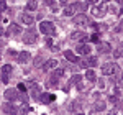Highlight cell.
I'll list each match as a JSON object with an SVG mask.
<instances>
[{
	"label": "cell",
	"mask_w": 123,
	"mask_h": 115,
	"mask_svg": "<svg viewBox=\"0 0 123 115\" xmlns=\"http://www.w3.org/2000/svg\"><path fill=\"white\" fill-rule=\"evenodd\" d=\"M39 31L43 35H48V36H53L56 33V28H54V23L51 21H41L39 23Z\"/></svg>",
	"instance_id": "1"
},
{
	"label": "cell",
	"mask_w": 123,
	"mask_h": 115,
	"mask_svg": "<svg viewBox=\"0 0 123 115\" xmlns=\"http://www.w3.org/2000/svg\"><path fill=\"white\" fill-rule=\"evenodd\" d=\"M118 69L120 67H118V64H115V63H105L104 66H102V74L104 76H112Z\"/></svg>",
	"instance_id": "2"
},
{
	"label": "cell",
	"mask_w": 123,
	"mask_h": 115,
	"mask_svg": "<svg viewBox=\"0 0 123 115\" xmlns=\"http://www.w3.org/2000/svg\"><path fill=\"white\" fill-rule=\"evenodd\" d=\"M36 39H38V33L36 31H26L25 35H23V43H26V45H33V43H36Z\"/></svg>",
	"instance_id": "3"
},
{
	"label": "cell",
	"mask_w": 123,
	"mask_h": 115,
	"mask_svg": "<svg viewBox=\"0 0 123 115\" xmlns=\"http://www.w3.org/2000/svg\"><path fill=\"white\" fill-rule=\"evenodd\" d=\"M74 25H76V26H79V28H84V26H87V25H89V18L85 17L84 13L76 15V17H74Z\"/></svg>",
	"instance_id": "4"
},
{
	"label": "cell",
	"mask_w": 123,
	"mask_h": 115,
	"mask_svg": "<svg viewBox=\"0 0 123 115\" xmlns=\"http://www.w3.org/2000/svg\"><path fill=\"white\" fill-rule=\"evenodd\" d=\"M3 97H5V100H10V102H13V100H17L18 99V89H7L5 90V94H3Z\"/></svg>",
	"instance_id": "5"
},
{
	"label": "cell",
	"mask_w": 123,
	"mask_h": 115,
	"mask_svg": "<svg viewBox=\"0 0 123 115\" xmlns=\"http://www.w3.org/2000/svg\"><path fill=\"white\" fill-rule=\"evenodd\" d=\"M105 12H107L105 5H95V7H92V10H90V13H92L94 17H104Z\"/></svg>",
	"instance_id": "6"
},
{
	"label": "cell",
	"mask_w": 123,
	"mask_h": 115,
	"mask_svg": "<svg viewBox=\"0 0 123 115\" xmlns=\"http://www.w3.org/2000/svg\"><path fill=\"white\" fill-rule=\"evenodd\" d=\"M71 39L72 41H85V39H89V36L84 31H72L71 33Z\"/></svg>",
	"instance_id": "7"
},
{
	"label": "cell",
	"mask_w": 123,
	"mask_h": 115,
	"mask_svg": "<svg viewBox=\"0 0 123 115\" xmlns=\"http://www.w3.org/2000/svg\"><path fill=\"white\" fill-rule=\"evenodd\" d=\"M39 100H41L43 104H51V102H54V100H56V96H54V94H51V92H44V94H41Z\"/></svg>",
	"instance_id": "8"
},
{
	"label": "cell",
	"mask_w": 123,
	"mask_h": 115,
	"mask_svg": "<svg viewBox=\"0 0 123 115\" xmlns=\"http://www.w3.org/2000/svg\"><path fill=\"white\" fill-rule=\"evenodd\" d=\"M80 64H82V67H94V66L98 64V59L95 56H90V58H87L85 61H82Z\"/></svg>",
	"instance_id": "9"
},
{
	"label": "cell",
	"mask_w": 123,
	"mask_h": 115,
	"mask_svg": "<svg viewBox=\"0 0 123 115\" xmlns=\"http://www.w3.org/2000/svg\"><path fill=\"white\" fill-rule=\"evenodd\" d=\"M97 51H98L100 54H105V53H110V51H112V46H110L108 43H104V41H102V43L97 45Z\"/></svg>",
	"instance_id": "10"
},
{
	"label": "cell",
	"mask_w": 123,
	"mask_h": 115,
	"mask_svg": "<svg viewBox=\"0 0 123 115\" xmlns=\"http://www.w3.org/2000/svg\"><path fill=\"white\" fill-rule=\"evenodd\" d=\"M7 30H8L7 35H20L21 33V28H20V25H17V23H10Z\"/></svg>",
	"instance_id": "11"
},
{
	"label": "cell",
	"mask_w": 123,
	"mask_h": 115,
	"mask_svg": "<svg viewBox=\"0 0 123 115\" xmlns=\"http://www.w3.org/2000/svg\"><path fill=\"white\" fill-rule=\"evenodd\" d=\"M2 112H3V114H17V107L8 104V100H7V102L2 105Z\"/></svg>",
	"instance_id": "12"
},
{
	"label": "cell",
	"mask_w": 123,
	"mask_h": 115,
	"mask_svg": "<svg viewBox=\"0 0 123 115\" xmlns=\"http://www.w3.org/2000/svg\"><path fill=\"white\" fill-rule=\"evenodd\" d=\"M28 59H30V53L28 51H21V53H18V56H17V61H18L20 64L28 63Z\"/></svg>",
	"instance_id": "13"
},
{
	"label": "cell",
	"mask_w": 123,
	"mask_h": 115,
	"mask_svg": "<svg viewBox=\"0 0 123 115\" xmlns=\"http://www.w3.org/2000/svg\"><path fill=\"white\" fill-rule=\"evenodd\" d=\"M62 54H64V58H66L67 61H71V63H79V58H77L76 54H74V53L71 51V49H66V51H64Z\"/></svg>",
	"instance_id": "14"
},
{
	"label": "cell",
	"mask_w": 123,
	"mask_h": 115,
	"mask_svg": "<svg viewBox=\"0 0 123 115\" xmlns=\"http://www.w3.org/2000/svg\"><path fill=\"white\" fill-rule=\"evenodd\" d=\"M30 87H31V97H33V99H39V97H41V90H39L38 84L31 82V84H30Z\"/></svg>",
	"instance_id": "15"
},
{
	"label": "cell",
	"mask_w": 123,
	"mask_h": 115,
	"mask_svg": "<svg viewBox=\"0 0 123 115\" xmlns=\"http://www.w3.org/2000/svg\"><path fill=\"white\" fill-rule=\"evenodd\" d=\"M62 13H64V17H72L76 13V3H69L66 8L62 10Z\"/></svg>",
	"instance_id": "16"
},
{
	"label": "cell",
	"mask_w": 123,
	"mask_h": 115,
	"mask_svg": "<svg viewBox=\"0 0 123 115\" xmlns=\"http://www.w3.org/2000/svg\"><path fill=\"white\" fill-rule=\"evenodd\" d=\"M77 53H79V54H90V46H89L87 43H80V45L77 46Z\"/></svg>",
	"instance_id": "17"
},
{
	"label": "cell",
	"mask_w": 123,
	"mask_h": 115,
	"mask_svg": "<svg viewBox=\"0 0 123 115\" xmlns=\"http://www.w3.org/2000/svg\"><path fill=\"white\" fill-rule=\"evenodd\" d=\"M20 20H21L25 25H33V21H35V18H33L30 13H21V15H20Z\"/></svg>",
	"instance_id": "18"
},
{
	"label": "cell",
	"mask_w": 123,
	"mask_h": 115,
	"mask_svg": "<svg viewBox=\"0 0 123 115\" xmlns=\"http://www.w3.org/2000/svg\"><path fill=\"white\" fill-rule=\"evenodd\" d=\"M56 66H57V61H56V59H49V61H46V63L43 64V71H49V69H54Z\"/></svg>",
	"instance_id": "19"
},
{
	"label": "cell",
	"mask_w": 123,
	"mask_h": 115,
	"mask_svg": "<svg viewBox=\"0 0 123 115\" xmlns=\"http://www.w3.org/2000/svg\"><path fill=\"white\" fill-rule=\"evenodd\" d=\"M104 110H105V104L104 102H97L90 112H92V114H98V112H104Z\"/></svg>",
	"instance_id": "20"
},
{
	"label": "cell",
	"mask_w": 123,
	"mask_h": 115,
	"mask_svg": "<svg viewBox=\"0 0 123 115\" xmlns=\"http://www.w3.org/2000/svg\"><path fill=\"white\" fill-rule=\"evenodd\" d=\"M57 79H59V77H56V76L49 77V79H48V82H46L48 89H49V87H51V89H54V87H57Z\"/></svg>",
	"instance_id": "21"
},
{
	"label": "cell",
	"mask_w": 123,
	"mask_h": 115,
	"mask_svg": "<svg viewBox=\"0 0 123 115\" xmlns=\"http://www.w3.org/2000/svg\"><path fill=\"white\" fill-rule=\"evenodd\" d=\"M85 79L89 81V82H95V72L92 71V69H87V72H85Z\"/></svg>",
	"instance_id": "22"
},
{
	"label": "cell",
	"mask_w": 123,
	"mask_h": 115,
	"mask_svg": "<svg viewBox=\"0 0 123 115\" xmlns=\"http://www.w3.org/2000/svg\"><path fill=\"white\" fill-rule=\"evenodd\" d=\"M80 81H82V76H80V74H76V76H72V77H71V86H77Z\"/></svg>",
	"instance_id": "23"
},
{
	"label": "cell",
	"mask_w": 123,
	"mask_h": 115,
	"mask_svg": "<svg viewBox=\"0 0 123 115\" xmlns=\"http://www.w3.org/2000/svg\"><path fill=\"white\" fill-rule=\"evenodd\" d=\"M12 69L13 67L10 66V64H5V66L2 67V74H12Z\"/></svg>",
	"instance_id": "24"
},
{
	"label": "cell",
	"mask_w": 123,
	"mask_h": 115,
	"mask_svg": "<svg viewBox=\"0 0 123 115\" xmlns=\"http://www.w3.org/2000/svg\"><path fill=\"white\" fill-rule=\"evenodd\" d=\"M44 2H46L48 7H51L54 12H57V7H56V2H54V0H44Z\"/></svg>",
	"instance_id": "25"
},
{
	"label": "cell",
	"mask_w": 123,
	"mask_h": 115,
	"mask_svg": "<svg viewBox=\"0 0 123 115\" xmlns=\"http://www.w3.org/2000/svg\"><path fill=\"white\" fill-rule=\"evenodd\" d=\"M36 7H38L36 0H30L28 2V10H36Z\"/></svg>",
	"instance_id": "26"
},
{
	"label": "cell",
	"mask_w": 123,
	"mask_h": 115,
	"mask_svg": "<svg viewBox=\"0 0 123 115\" xmlns=\"http://www.w3.org/2000/svg\"><path fill=\"white\" fill-rule=\"evenodd\" d=\"M85 8H87V5H84L82 2H77V3H76V10H80V12H84Z\"/></svg>",
	"instance_id": "27"
},
{
	"label": "cell",
	"mask_w": 123,
	"mask_h": 115,
	"mask_svg": "<svg viewBox=\"0 0 123 115\" xmlns=\"http://www.w3.org/2000/svg\"><path fill=\"white\" fill-rule=\"evenodd\" d=\"M5 8H7V2L5 0H0V12H3Z\"/></svg>",
	"instance_id": "28"
},
{
	"label": "cell",
	"mask_w": 123,
	"mask_h": 115,
	"mask_svg": "<svg viewBox=\"0 0 123 115\" xmlns=\"http://www.w3.org/2000/svg\"><path fill=\"white\" fill-rule=\"evenodd\" d=\"M8 77H10V74H2V82L7 84V82H8Z\"/></svg>",
	"instance_id": "29"
},
{
	"label": "cell",
	"mask_w": 123,
	"mask_h": 115,
	"mask_svg": "<svg viewBox=\"0 0 123 115\" xmlns=\"http://www.w3.org/2000/svg\"><path fill=\"white\" fill-rule=\"evenodd\" d=\"M62 74H64V71H62V69H56V71H54V76H56V77H61Z\"/></svg>",
	"instance_id": "30"
},
{
	"label": "cell",
	"mask_w": 123,
	"mask_h": 115,
	"mask_svg": "<svg viewBox=\"0 0 123 115\" xmlns=\"http://www.w3.org/2000/svg\"><path fill=\"white\" fill-rule=\"evenodd\" d=\"M115 58H123V49H117L115 51Z\"/></svg>",
	"instance_id": "31"
},
{
	"label": "cell",
	"mask_w": 123,
	"mask_h": 115,
	"mask_svg": "<svg viewBox=\"0 0 123 115\" xmlns=\"http://www.w3.org/2000/svg\"><path fill=\"white\" fill-rule=\"evenodd\" d=\"M115 31H117V33H120V31H123V20L120 21V25H118V26L115 28Z\"/></svg>",
	"instance_id": "32"
},
{
	"label": "cell",
	"mask_w": 123,
	"mask_h": 115,
	"mask_svg": "<svg viewBox=\"0 0 123 115\" xmlns=\"http://www.w3.org/2000/svg\"><path fill=\"white\" fill-rule=\"evenodd\" d=\"M18 90H21V92H26V86H25V84H18Z\"/></svg>",
	"instance_id": "33"
},
{
	"label": "cell",
	"mask_w": 123,
	"mask_h": 115,
	"mask_svg": "<svg viewBox=\"0 0 123 115\" xmlns=\"http://www.w3.org/2000/svg\"><path fill=\"white\" fill-rule=\"evenodd\" d=\"M90 39H92V41H98L100 38H98V35H92V38H90Z\"/></svg>",
	"instance_id": "34"
},
{
	"label": "cell",
	"mask_w": 123,
	"mask_h": 115,
	"mask_svg": "<svg viewBox=\"0 0 123 115\" xmlns=\"http://www.w3.org/2000/svg\"><path fill=\"white\" fill-rule=\"evenodd\" d=\"M46 45H48V46H53V39L48 38V39H46Z\"/></svg>",
	"instance_id": "35"
},
{
	"label": "cell",
	"mask_w": 123,
	"mask_h": 115,
	"mask_svg": "<svg viewBox=\"0 0 123 115\" xmlns=\"http://www.w3.org/2000/svg\"><path fill=\"white\" fill-rule=\"evenodd\" d=\"M98 0H87V3H97Z\"/></svg>",
	"instance_id": "36"
},
{
	"label": "cell",
	"mask_w": 123,
	"mask_h": 115,
	"mask_svg": "<svg viewBox=\"0 0 123 115\" xmlns=\"http://www.w3.org/2000/svg\"><path fill=\"white\" fill-rule=\"evenodd\" d=\"M0 35H3V28L2 26H0Z\"/></svg>",
	"instance_id": "37"
},
{
	"label": "cell",
	"mask_w": 123,
	"mask_h": 115,
	"mask_svg": "<svg viewBox=\"0 0 123 115\" xmlns=\"http://www.w3.org/2000/svg\"><path fill=\"white\" fill-rule=\"evenodd\" d=\"M122 84H123V76H122Z\"/></svg>",
	"instance_id": "38"
},
{
	"label": "cell",
	"mask_w": 123,
	"mask_h": 115,
	"mask_svg": "<svg viewBox=\"0 0 123 115\" xmlns=\"http://www.w3.org/2000/svg\"><path fill=\"white\" fill-rule=\"evenodd\" d=\"M122 15H123V8H122Z\"/></svg>",
	"instance_id": "39"
}]
</instances>
